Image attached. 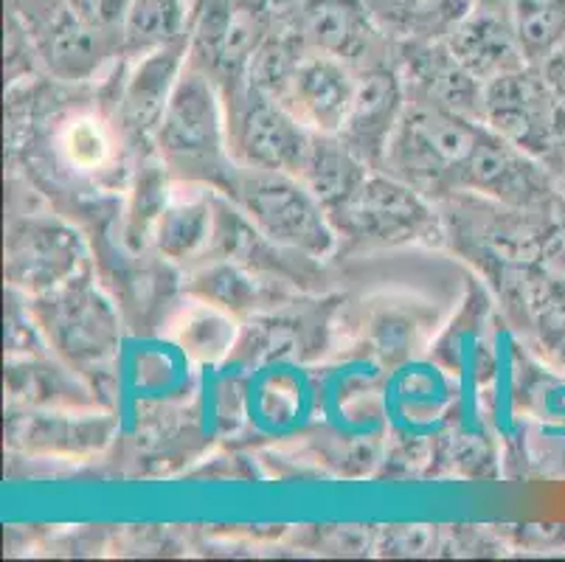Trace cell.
I'll list each match as a JSON object with an SVG mask.
<instances>
[{
    "mask_svg": "<svg viewBox=\"0 0 565 562\" xmlns=\"http://www.w3.org/2000/svg\"><path fill=\"white\" fill-rule=\"evenodd\" d=\"M189 0H132L121 23V54L141 56L183 43L192 34Z\"/></svg>",
    "mask_w": 565,
    "mask_h": 562,
    "instance_id": "18",
    "label": "cell"
},
{
    "mask_svg": "<svg viewBox=\"0 0 565 562\" xmlns=\"http://www.w3.org/2000/svg\"><path fill=\"white\" fill-rule=\"evenodd\" d=\"M408 107V91L397 65L377 60L354 71V99L338 136L372 169L383 167L399 118Z\"/></svg>",
    "mask_w": 565,
    "mask_h": 562,
    "instance_id": "11",
    "label": "cell"
},
{
    "mask_svg": "<svg viewBox=\"0 0 565 562\" xmlns=\"http://www.w3.org/2000/svg\"><path fill=\"white\" fill-rule=\"evenodd\" d=\"M484 132L487 124L479 118L408 102L380 169L414 185L425 198L459 192Z\"/></svg>",
    "mask_w": 565,
    "mask_h": 562,
    "instance_id": "2",
    "label": "cell"
},
{
    "mask_svg": "<svg viewBox=\"0 0 565 562\" xmlns=\"http://www.w3.org/2000/svg\"><path fill=\"white\" fill-rule=\"evenodd\" d=\"M299 34L310 51L335 56L354 71L377 62L383 51V29L369 0H305Z\"/></svg>",
    "mask_w": 565,
    "mask_h": 562,
    "instance_id": "13",
    "label": "cell"
},
{
    "mask_svg": "<svg viewBox=\"0 0 565 562\" xmlns=\"http://www.w3.org/2000/svg\"><path fill=\"white\" fill-rule=\"evenodd\" d=\"M250 7L259 9L274 31H299V18L305 0H248Z\"/></svg>",
    "mask_w": 565,
    "mask_h": 562,
    "instance_id": "24",
    "label": "cell"
},
{
    "mask_svg": "<svg viewBox=\"0 0 565 562\" xmlns=\"http://www.w3.org/2000/svg\"><path fill=\"white\" fill-rule=\"evenodd\" d=\"M380 25L405 40H445L476 0H369Z\"/></svg>",
    "mask_w": 565,
    "mask_h": 562,
    "instance_id": "19",
    "label": "cell"
},
{
    "mask_svg": "<svg viewBox=\"0 0 565 562\" xmlns=\"http://www.w3.org/2000/svg\"><path fill=\"white\" fill-rule=\"evenodd\" d=\"M225 192L265 240L301 251L312 259H321L335 247L338 234L327 209L301 183L299 174L234 163Z\"/></svg>",
    "mask_w": 565,
    "mask_h": 562,
    "instance_id": "3",
    "label": "cell"
},
{
    "mask_svg": "<svg viewBox=\"0 0 565 562\" xmlns=\"http://www.w3.org/2000/svg\"><path fill=\"white\" fill-rule=\"evenodd\" d=\"M7 278L25 296H45L82 276L85 245L74 229L60 220H20L7 236Z\"/></svg>",
    "mask_w": 565,
    "mask_h": 562,
    "instance_id": "10",
    "label": "cell"
},
{
    "mask_svg": "<svg viewBox=\"0 0 565 562\" xmlns=\"http://www.w3.org/2000/svg\"><path fill=\"white\" fill-rule=\"evenodd\" d=\"M481 121L534 161L565 147V99L534 65L487 82Z\"/></svg>",
    "mask_w": 565,
    "mask_h": 562,
    "instance_id": "5",
    "label": "cell"
},
{
    "mask_svg": "<svg viewBox=\"0 0 565 562\" xmlns=\"http://www.w3.org/2000/svg\"><path fill=\"white\" fill-rule=\"evenodd\" d=\"M307 54V45L299 31H270V38L262 43L256 56L250 60V68L245 82L254 85L256 91L285 102L287 91L296 68H299L301 56Z\"/></svg>",
    "mask_w": 565,
    "mask_h": 562,
    "instance_id": "22",
    "label": "cell"
},
{
    "mask_svg": "<svg viewBox=\"0 0 565 562\" xmlns=\"http://www.w3.org/2000/svg\"><path fill=\"white\" fill-rule=\"evenodd\" d=\"M34 316L56 352L71 363H99L116 347V316L85 276L71 278L68 285L45 296H34Z\"/></svg>",
    "mask_w": 565,
    "mask_h": 562,
    "instance_id": "8",
    "label": "cell"
},
{
    "mask_svg": "<svg viewBox=\"0 0 565 562\" xmlns=\"http://www.w3.org/2000/svg\"><path fill=\"white\" fill-rule=\"evenodd\" d=\"M369 174L372 167L338 132H312L299 178L323 209L332 211L341 205Z\"/></svg>",
    "mask_w": 565,
    "mask_h": 562,
    "instance_id": "17",
    "label": "cell"
},
{
    "mask_svg": "<svg viewBox=\"0 0 565 562\" xmlns=\"http://www.w3.org/2000/svg\"><path fill=\"white\" fill-rule=\"evenodd\" d=\"M476 3H490V7H507L510 0H476Z\"/></svg>",
    "mask_w": 565,
    "mask_h": 562,
    "instance_id": "26",
    "label": "cell"
},
{
    "mask_svg": "<svg viewBox=\"0 0 565 562\" xmlns=\"http://www.w3.org/2000/svg\"><path fill=\"white\" fill-rule=\"evenodd\" d=\"M397 71L408 102H423L481 121L484 85L456 60L445 40H405L399 45Z\"/></svg>",
    "mask_w": 565,
    "mask_h": 562,
    "instance_id": "12",
    "label": "cell"
},
{
    "mask_svg": "<svg viewBox=\"0 0 565 562\" xmlns=\"http://www.w3.org/2000/svg\"><path fill=\"white\" fill-rule=\"evenodd\" d=\"M338 236L361 247L430 242L439 234L423 192L388 172H372L341 205L327 211Z\"/></svg>",
    "mask_w": 565,
    "mask_h": 562,
    "instance_id": "4",
    "label": "cell"
},
{
    "mask_svg": "<svg viewBox=\"0 0 565 562\" xmlns=\"http://www.w3.org/2000/svg\"><path fill=\"white\" fill-rule=\"evenodd\" d=\"M14 7L25 29H32L45 65L63 79H85L110 54H121V34L76 18L63 0H25Z\"/></svg>",
    "mask_w": 565,
    "mask_h": 562,
    "instance_id": "9",
    "label": "cell"
},
{
    "mask_svg": "<svg viewBox=\"0 0 565 562\" xmlns=\"http://www.w3.org/2000/svg\"><path fill=\"white\" fill-rule=\"evenodd\" d=\"M274 25L248 0H203L189 34V65L203 71L220 93L245 82L250 60Z\"/></svg>",
    "mask_w": 565,
    "mask_h": 562,
    "instance_id": "7",
    "label": "cell"
},
{
    "mask_svg": "<svg viewBox=\"0 0 565 562\" xmlns=\"http://www.w3.org/2000/svg\"><path fill=\"white\" fill-rule=\"evenodd\" d=\"M189 60V40L141 56L125 87L118 121L127 136L152 138Z\"/></svg>",
    "mask_w": 565,
    "mask_h": 562,
    "instance_id": "16",
    "label": "cell"
},
{
    "mask_svg": "<svg viewBox=\"0 0 565 562\" xmlns=\"http://www.w3.org/2000/svg\"><path fill=\"white\" fill-rule=\"evenodd\" d=\"M212 236V203L205 198L172 200L158 216L152 240L163 256L174 262L192 259Z\"/></svg>",
    "mask_w": 565,
    "mask_h": 562,
    "instance_id": "21",
    "label": "cell"
},
{
    "mask_svg": "<svg viewBox=\"0 0 565 562\" xmlns=\"http://www.w3.org/2000/svg\"><path fill=\"white\" fill-rule=\"evenodd\" d=\"M223 102L228 152L236 167L299 174L312 130L285 102L256 91L248 82L225 91Z\"/></svg>",
    "mask_w": 565,
    "mask_h": 562,
    "instance_id": "6",
    "label": "cell"
},
{
    "mask_svg": "<svg viewBox=\"0 0 565 562\" xmlns=\"http://www.w3.org/2000/svg\"><path fill=\"white\" fill-rule=\"evenodd\" d=\"M354 99V68L335 56L307 49L292 74L285 105L312 132H338Z\"/></svg>",
    "mask_w": 565,
    "mask_h": 562,
    "instance_id": "15",
    "label": "cell"
},
{
    "mask_svg": "<svg viewBox=\"0 0 565 562\" xmlns=\"http://www.w3.org/2000/svg\"><path fill=\"white\" fill-rule=\"evenodd\" d=\"M152 141L172 178L225 189L234 161L228 152L223 93L189 60Z\"/></svg>",
    "mask_w": 565,
    "mask_h": 562,
    "instance_id": "1",
    "label": "cell"
},
{
    "mask_svg": "<svg viewBox=\"0 0 565 562\" xmlns=\"http://www.w3.org/2000/svg\"><path fill=\"white\" fill-rule=\"evenodd\" d=\"M507 12L529 65L543 68L565 51V0H510Z\"/></svg>",
    "mask_w": 565,
    "mask_h": 562,
    "instance_id": "20",
    "label": "cell"
},
{
    "mask_svg": "<svg viewBox=\"0 0 565 562\" xmlns=\"http://www.w3.org/2000/svg\"><path fill=\"white\" fill-rule=\"evenodd\" d=\"M456 60L470 71L481 85L529 65L512 31L507 7L476 3L445 38Z\"/></svg>",
    "mask_w": 565,
    "mask_h": 562,
    "instance_id": "14",
    "label": "cell"
},
{
    "mask_svg": "<svg viewBox=\"0 0 565 562\" xmlns=\"http://www.w3.org/2000/svg\"><path fill=\"white\" fill-rule=\"evenodd\" d=\"M557 259L565 265V203L559 211V229H557Z\"/></svg>",
    "mask_w": 565,
    "mask_h": 562,
    "instance_id": "25",
    "label": "cell"
},
{
    "mask_svg": "<svg viewBox=\"0 0 565 562\" xmlns=\"http://www.w3.org/2000/svg\"><path fill=\"white\" fill-rule=\"evenodd\" d=\"M65 152H68L71 163L82 169H94L99 167L102 158L107 155V138L105 130L99 127V121H74L65 132V141H63Z\"/></svg>",
    "mask_w": 565,
    "mask_h": 562,
    "instance_id": "23",
    "label": "cell"
}]
</instances>
